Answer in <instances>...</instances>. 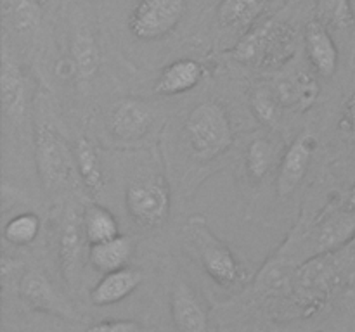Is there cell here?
<instances>
[{
	"instance_id": "6da1fadb",
	"label": "cell",
	"mask_w": 355,
	"mask_h": 332,
	"mask_svg": "<svg viewBox=\"0 0 355 332\" xmlns=\"http://www.w3.org/2000/svg\"><path fill=\"white\" fill-rule=\"evenodd\" d=\"M184 133L200 161H211L224 154L234 137L227 111L215 100H205L191 109L184 123Z\"/></svg>"
},
{
	"instance_id": "7a4b0ae2",
	"label": "cell",
	"mask_w": 355,
	"mask_h": 332,
	"mask_svg": "<svg viewBox=\"0 0 355 332\" xmlns=\"http://www.w3.org/2000/svg\"><path fill=\"white\" fill-rule=\"evenodd\" d=\"M295 31L288 24L267 21L253 28L234 47L236 61L255 68L277 69L295 54Z\"/></svg>"
},
{
	"instance_id": "3957f363",
	"label": "cell",
	"mask_w": 355,
	"mask_h": 332,
	"mask_svg": "<svg viewBox=\"0 0 355 332\" xmlns=\"http://www.w3.org/2000/svg\"><path fill=\"white\" fill-rule=\"evenodd\" d=\"M186 234L196 246L205 272L220 286H232L239 280V265L231 249L210 230L205 218L191 216L186 225Z\"/></svg>"
},
{
	"instance_id": "277c9868",
	"label": "cell",
	"mask_w": 355,
	"mask_h": 332,
	"mask_svg": "<svg viewBox=\"0 0 355 332\" xmlns=\"http://www.w3.org/2000/svg\"><path fill=\"white\" fill-rule=\"evenodd\" d=\"M125 204L132 220L142 228L165 225L170 214V189L163 176L151 175L128 185Z\"/></svg>"
},
{
	"instance_id": "5b68a950",
	"label": "cell",
	"mask_w": 355,
	"mask_h": 332,
	"mask_svg": "<svg viewBox=\"0 0 355 332\" xmlns=\"http://www.w3.org/2000/svg\"><path fill=\"white\" fill-rule=\"evenodd\" d=\"M187 12L186 0H139L128 16V31L141 42L166 37Z\"/></svg>"
},
{
	"instance_id": "8992f818",
	"label": "cell",
	"mask_w": 355,
	"mask_h": 332,
	"mask_svg": "<svg viewBox=\"0 0 355 332\" xmlns=\"http://www.w3.org/2000/svg\"><path fill=\"white\" fill-rule=\"evenodd\" d=\"M37 165L42 183L47 190H58L69 182L75 165V156L64 138L49 127H37Z\"/></svg>"
},
{
	"instance_id": "52a82bcc",
	"label": "cell",
	"mask_w": 355,
	"mask_h": 332,
	"mask_svg": "<svg viewBox=\"0 0 355 332\" xmlns=\"http://www.w3.org/2000/svg\"><path fill=\"white\" fill-rule=\"evenodd\" d=\"M155 113L148 102L139 99H121L113 104L107 114V130L116 140H139L151 130Z\"/></svg>"
},
{
	"instance_id": "ba28073f",
	"label": "cell",
	"mask_w": 355,
	"mask_h": 332,
	"mask_svg": "<svg viewBox=\"0 0 355 332\" xmlns=\"http://www.w3.org/2000/svg\"><path fill=\"white\" fill-rule=\"evenodd\" d=\"M355 237V210L349 206L329 214L311 237L305 258H318L338 251Z\"/></svg>"
},
{
	"instance_id": "9c48e42d",
	"label": "cell",
	"mask_w": 355,
	"mask_h": 332,
	"mask_svg": "<svg viewBox=\"0 0 355 332\" xmlns=\"http://www.w3.org/2000/svg\"><path fill=\"white\" fill-rule=\"evenodd\" d=\"M312 152H314V137L311 131H302L281 159L276 182V190L279 197L286 199L297 190L307 173L309 165H311Z\"/></svg>"
},
{
	"instance_id": "30bf717a",
	"label": "cell",
	"mask_w": 355,
	"mask_h": 332,
	"mask_svg": "<svg viewBox=\"0 0 355 332\" xmlns=\"http://www.w3.org/2000/svg\"><path fill=\"white\" fill-rule=\"evenodd\" d=\"M305 50L312 68L324 78H329L338 69V48L329 35L328 28L319 19L309 21L305 26Z\"/></svg>"
},
{
	"instance_id": "8fae6325",
	"label": "cell",
	"mask_w": 355,
	"mask_h": 332,
	"mask_svg": "<svg viewBox=\"0 0 355 332\" xmlns=\"http://www.w3.org/2000/svg\"><path fill=\"white\" fill-rule=\"evenodd\" d=\"M173 324L179 332H207V311L184 280H177L170 296Z\"/></svg>"
},
{
	"instance_id": "7c38bea8",
	"label": "cell",
	"mask_w": 355,
	"mask_h": 332,
	"mask_svg": "<svg viewBox=\"0 0 355 332\" xmlns=\"http://www.w3.org/2000/svg\"><path fill=\"white\" fill-rule=\"evenodd\" d=\"M83 225L82 218L76 216L75 211H68L62 221L61 237H59V263H61L62 277L68 284L76 280L82 263L83 249Z\"/></svg>"
},
{
	"instance_id": "4fadbf2b",
	"label": "cell",
	"mask_w": 355,
	"mask_h": 332,
	"mask_svg": "<svg viewBox=\"0 0 355 332\" xmlns=\"http://www.w3.org/2000/svg\"><path fill=\"white\" fill-rule=\"evenodd\" d=\"M142 282V273L139 270L125 266L104 273L103 279L90 290V301L96 306H110L130 296Z\"/></svg>"
},
{
	"instance_id": "5bb4252c",
	"label": "cell",
	"mask_w": 355,
	"mask_h": 332,
	"mask_svg": "<svg viewBox=\"0 0 355 332\" xmlns=\"http://www.w3.org/2000/svg\"><path fill=\"white\" fill-rule=\"evenodd\" d=\"M203 68L194 59H179L165 66L155 83V92L163 97H173L189 92L201 82Z\"/></svg>"
},
{
	"instance_id": "9a60e30c",
	"label": "cell",
	"mask_w": 355,
	"mask_h": 332,
	"mask_svg": "<svg viewBox=\"0 0 355 332\" xmlns=\"http://www.w3.org/2000/svg\"><path fill=\"white\" fill-rule=\"evenodd\" d=\"M134 255V241L127 235L118 234L110 241L90 244L89 259L94 268L107 273L113 270H120L127 266Z\"/></svg>"
},
{
	"instance_id": "2e32d148",
	"label": "cell",
	"mask_w": 355,
	"mask_h": 332,
	"mask_svg": "<svg viewBox=\"0 0 355 332\" xmlns=\"http://www.w3.org/2000/svg\"><path fill=\"white\" fill-rule=\"evenodd\" d=\"M19 294L24 303H28L35 310L47 311V313H61L62 311L52 284L49 282L44 273L37 272V270L26 272L21 277Z\"/></svg>"
},
{
	"instance_id": "e0dca14e",
	"label": "cell",
	"mask_w": 355,
	"mask_h": 332,
	"mask_svg": "<svg viewBox=\"0 0 355 332\" xmlns=\"http://www.w3.org/2000/svg\"><path fill=\"white\" fill-rule=\"evenodd\" d=\"M0 92H2V106L6 114L12 120H19L24 109V86L21 73L16 62L10 61L3 52L2 71H0Z\"/></svg>"
},
{
	"instance_id": "ac0fdd59",
	"label": "cell",
	"mask_w": 355,
	"mask_h": 332,
	"mask_svg": "<svg viewBox=\"0 0 355 332\" xmlns=\"http://www.w3.org/2000/svg\"><path fill=\"white\" fill-rule=\"evenodd\" d=\"M73 156H75V168L78 169L82 182L90 192L99 194L106 180H104V169L99 154L94 145L85 137H80L73 145Z\"/></svg>"
},
{
	"instance_id": "d6986e66",
	"label": "cell",
	"mask_w": 355,
	"mask_h": 332,
	"mask_svg": "<svg viewBox=\"0 0 355 332\" xmlns=\"http://www.w3.org/2000/svg\"><path fill=\"white\" fill-rule=\"evenodd\" d=\"M318 83L307 73H298L279 82L276 86V95L281 106H298L300 109H309L318 99Z\"/></svg>"
},
{
	"instance_id": "ffe728a7",
	"label": "cell",
	"mask_w": 355,
	"mask_h": 332,
	"mask_svg": "<svg viewBox=\"0 0 355 332\" xmlns=\"http://www.w3.org/2000/svg\"><path fill=\"white\" fill-rule=\"evenodd\" d=\"M269 0H222L217 16L225 28H248L266 10Z\"/></svg>"
},
{
	"instance_id": "44dd1931",
	"label": "cell",
	"mask_w": 355,
	"mask_h": 332,
	"mask_svg": "<svg viewBox=\"0 0 355 332\" xmlns=\"http://www.w3.org/2000/svg\"><path fill=\"white\" fill-rule=\"evenodd\" d=\"M82 225L83 234L90 244L110 241L120 234L114 214L99 204H92V206L87 208L82 216Z\"/></svg>"
},
{
	"instance_id": "7402d4cb",
	"label": "cell",
	"mask_w": 355,
	"mask_h": 332,
	"mask_svg": "<svg viewBox=\"0 0 355 332\" xmlns=\"http://www.w3.org/2000/svg\"><path fill=\"white\" fill-rule=\"evenodd\" d=\"M73 59H75L76 71L82 78H90L96 75L99 66V48L89 28L82 26L76 30L73 38Z\"/></svg>"
},
{
	"instance_id": "603a6c76",
	"label": "cell",
	"mask_w": 355,
	"mask_h": 332,
	"mask_svg": "<svg viewBox=\"0 0 355 332\" xmlns=\"http://www.w3.org/2000/svg\"><path fill=\"white\" fill-rule=\"evenodd\" d=\"M318 19L326 28L350 30L355 26L352 0H318Z\"/></svg>"
},
{
	"instance_id": "cb8c5ba5",
	"label": "cell",
	"mask_w": 355,
	"mask_h": 332,
	"mask_svg": "<svg viewBox=\"0 0 355 332\" xmlns=\"http://www.w3.org/2000/svg\"><path fill=\"white\" fill-rule=\"evenodd\" d=\"M274 161H276V149L272 142L267 138H255L250 144L248 154H246V168H248V175L255 182H260L269 175Z\"/></svg>"
},
{
	"instance_id": "d4e9b609",
	"label": "cell",
	"mask_w": 355,
	"mask_h": 332,
	"mask_svg": "<svg viewBox=\"0 0 355 332\" xmlns=\"http://www.w3.org/2000/svg\"><path fill=\"white\" fill-rule=\"evenodd\" d=\"M40 232V218L35 213H21L10 218L3 227V237L12 246H28Z\"/></svg>"
},
{
	"instance_id": "484cf974",
	"label": "cell",
	"mask_w": 355,
	"mask_h": 332,
	"mask_svg": "<svg viewBox=\"0 0 355 332\" xmlns=\"http://www.w3.org/2000/svg\"><path fill=\"white\" fill-rule=\"evenodd\" d=\"M250 106L252 113L255 114L257 120L263 124L272 127L279 116V100H277L276 92L269 90L267 86H257L250 97Z\"/></svg>"
},
{
	"instance_id": "4316f807",
	"label": "cell",
	"mask_w": 355,
	"mask_h": 332,
	"mask_svg": "<svg viewBox=\"0 0 355 332\" xmlns=\"http://www.w3.org/2000/svg\"><path fill=\"white\" fill-rule=\"evenodd\" d=\"M338 128L347 140L355 142V92L347 99L345 106H343Z\"/></svg>"
},
{
	"instance_id": "83f0119b",
	"label": "cell",
	"mask_w": 355,
	"mask_h": 332,
	"mask_svg": "<svg viewBox=\"0 0 355 332\" xmlns=\"http://www.w3.org/2000/svg\"><path fill=\"white\" fill-rule=\"evenodd\" d=\"M87 332H141V325L134 320H106L89 327Z\"/></svg>"
},
{
	"instance_id": "f1b7e54d",
	"label": "cell",
	"mask_w": 355,
	"mask_h": 332,
	"mask_svg": "<svg viewBox=\"0 0 355 332\" xmlns=\"http://www.w3.org/2000/svg\"><path fill=\"white\" fill-rule=\"evenodd\" d=\"M347 206H349L350 210H355V183L352 185V189H350L349 197H347Z\"/></svg>"
},
{
	"instance_id": "f546056e",
	"label": "cell",
	"mask_w": 355,
	"mask_h": 332,
	"mask_svg": "<svg viewBox=\"0 0 355 332\" xmlns=\"http://www.w3.org/2000/svg\"><path fill=\"white\" fill-rule=\"evenodd\" d=\"M352 6H354V12H355V0H352Z\"/></svg>"
},
{
	"instance_id": "4dcf8cb0",
	"label": "cell",
	"mask_w": 355,
	"mask_h": 332,
	"mask_svg": "<svg viewBox=\"0 0 355 332\" xmlns=\"http://www.w3.org/2000/svg\"><path fill=\"white\" fill-rule=\"evenodd\" d=\"M311 2H312V3H314V2H318V0H311Z\"/></svg>"
}]
</instances>
